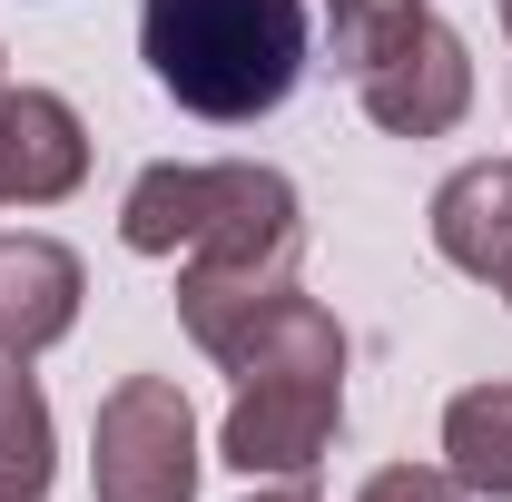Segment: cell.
<instances>
[{"label":"cell","instance_id":"cell-1","mask_svg":"<svg viewBox=\"0 0 512 502\" xmlns=\"http://www.w3.org/2000/svg\"><path fill=\"white\" fill-rule=\"evenodd\" d=\"M119 237L138 256H178V325L207 355H227L237 325L296 286L306 217H296V178L286 168H256V158H158V168L128 178Z\"/></svg>","mask_w":512,"mask_h":502},{"label":"cell","instance_id":"cell-2","mask_svg":"<svg viewBox=\"0 0 512 502\" xmlns=\"http://www.w3.org/2000/svg\"><path fill=\"white\" fill-rule=\"evenodd\" d=\"M148 79L207 128H247L306 79V0H138Z\"/></svg>","mask_w":512,"mask_h":502},{"label":"cell","instance_id":"cell-3","mask_svg":"<svg viewBox=\"0 0 512 502\" xmlns=\"http://www.w3.org/2000/svg\"><path fill=\"white\" fill-rule=\"evenodd\" d=\"M89 493L99 502H197V414L168 375H128L99 394Z\"/></svg>","mask_w":512,"mask_h":502},{"label":"cell","instance_id":"cell-4","mask_svg":"<svg viewBox=\"0 0 512 502\" xmlns=\"http://www.w3.org/2000/svg\"><path fill=\"white\" fill-rule=\"evenodd\" d=\"M355 99L394 138H444V128H463V109H473V50H463V30H444L434 10H414L404 30H384L375 60L355 69Z\"/></svg>","mask_w":512,"mask_h":502},{"label":"cell","instance_id":"cell-5","mask_svg":"<svg viewBox=\"0 0 512 502\" xmlns=\"http://www.w3.org/2000/svg\"><path fill=\"white\" fill-rule=\"evenodd\" d=\"M335 434H345V384L256 375V384H237V404H227V424H217V453H227L247 483H276V473H316Z\"/></svg>","mask_w":512,"mask_h":502},{"label":"cell","instance_id":"cell-6","mask_svg":"<svg viewBox=\"0 0 512 502\" xmlns=\"http://www.w3.org/2000/svg\"><path fill=\"white\" fill-rule=\"evenodd\" d=\"M89 178V128L60 89H0V207H60Z\"/></svg>","mask_w":512,"mask_h":502},{"label":"cell","instance_id":"cell-7","mask_svg":"<svg viewBox=\"0 0 512 502\" xmlns=\"http://www.w3.org/2000/svg\"><path fill=\"white\" fill-rule=\"evenodd\" d=\"M79 296H89V266L60 247V237H0V365H30L50 355L69 325H79Z\"/></svg>","mask_w":512,"mask_h":502},{"label":"cell","instance_id":"cell-8","mask_svg":"<svg viewBox=\"0 0 512 502\" xmlns=\"http://www.w3.org/2000/svg\"><path fill=\"white\" fill-rule=\"evenodd\" d=\"M434 256L483 286L512 276V158H473L434 188Z\"/></svg>","mask_w":512,"mask_h":502},{"label":"cell","instance_id":"cell-9","mask_svg":"<svg viewBox=\"0 0 512 502\" xmlns=\"http://www.w3.org/2000/svg\"><path fill=\"white\" fill-rule=\"evenodd\" d=\"M237 384H256V375H325V384H345V325L316 306V296H276V306H256L247 325H237V345L217 355Z\"/></svg>","mask_w":512,"mask_h":502},{"label":"cell","instance_id":"cell-10","mask_svg":"<svg viewBox=\"0 0 512 502\" xmlns=\"http://www.w3.org/2000/svg\"><path fill=\"white\" fill-rule=\"evenodd\" d=\"M444 473L483 502H512V384H463L444 404Z\"/></svg>","mask_w":512,"mask_h":502},{"label":"cell","instance_id":"cell-11","mask_svg":"<svg viewBox=\"0 0 512 502\" xmlns=\"http://www.w3.org/2000/svg\"><path fill=\"white\" fill-rule=\"evenodd\" d=\"M0 502H50V394L30 365H0Z\"/></svg>","mask_w":512,"mask_h":502},{"label":"cell","instance_id":"cell-12","mask_svg":"<svg viewBox=\"0 0 512 502\" xmlns=\"http://www.w3.org/2000/svg\"><path fill=\"white\" fill-rule=\"evenodd\" d=\"M414 10H434V0H325V30H335V69L355 79V69L384 50V30H404Z\"/></svg>","mask_w":512,"mask_h":502},{"label":"cell","instance_id":"cell-13","mask_svg":"<svg viewBox=\"0 0 512 502\" xmlns=\"http://www.w3.org/2000/svg\"><path fill=\"white\" fill-rule=\"evenodd\" d=\"M355 502H473V493H463L453 473H434V463H384Z\"/></svg>","mask_w":512,"mask_h":502},{"label":"cell","instance_id":"cell-14","mask_svg":"<svg viewBox=\"0 0 512 502\" xmlns=\"http://www.w3.org/2000/svg\"><path fill=\"white\" fill-rule=\"evenodd\" d=\"M247 502H316V483H306V473H276V483H256Z\"/></svg>","mask_w":512,"mask_h":502},{"label":"cell","instance_id":"cell-15","mask_svg":"<svg viewBox=\"0 0 512 502\" xmlns=\"http://www.w3.org/2000/svg\"><path fill=\"white\" fill-rule=\"evenodd\" d=\"M503 30H512V0H503Z\"/></svg>","mask_w":512,"mask_h":502},{"label":"cell","instance_id":"cell-16","mask_svg":"<svg viewBox=\"0 0 512 502\" xmlns=\"http://www.w3.org/2000/svg\"><path fill=\"white\" fill-rule=\"evenodd\" d=\"M0 89H10V69H0Z\"/></svg>","mask_w":512,"mask_h":502},{"label":"cell","instance_id":"cell-17","mask_svg":"<svg viewBox=\"0 0 512 502\" xmlns=\"http://www.w3.org/2000/svg\"><path fill=\"white\" fill-rule=\"evenodd\" d=\"M503 296H512V276H503Z\"/></svg>","mask_w":512,"mask_h":502}]
</instances>
